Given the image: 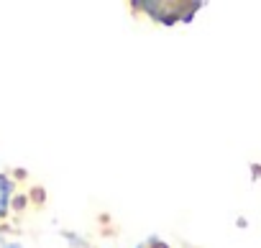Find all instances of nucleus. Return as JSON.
<instances>
[{
    "label": "nucleus",
    "mask_w": 261,
    "mask_h": 248,
    "mask_svg": "<svg viewBox=\"0 0 261 248\" xmlns=\"http://www.w3.org/2000/svg\"><path fill=\"white\" fill-rule=\"evenodd\" d=\"M139 248H167L162 240H149V243H144V245H139Z\"/></svg>",
    "instance_id": "obj_2"
},
{
    "label": "nucleus",
    "mask_w": 261,
    "mask_h": 248,
    "mask_svg": "<svg viewBox=\"0 0 261 248\" xmlns=\"http://www.w3.org/2000/svg\"><path fill=\"white\" fill-rule=\"evenodd\" d=\"M8 189H11V184H8L6 179H0V215L6 212V202H8Z\"/></svg>",
    "instance_id": "obj_1"
}]
</instances>
